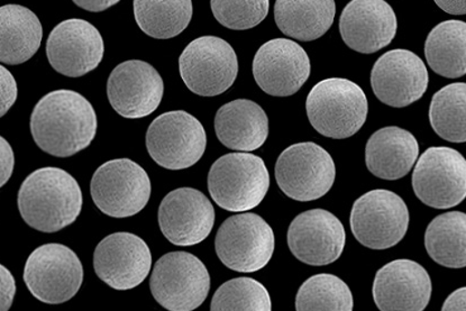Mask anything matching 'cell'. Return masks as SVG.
<instances>
[{"label": "cell", "mask_w": 466, "mask_h": 311, "mask_svg": "<svg viewBox=\"0 0 466 311\" xmlns=\"http://www.w3.org/2000/svg\"><path fill=\"white\" fill-rule=\"evenodd\" d=\"M97 125L93 105L74 90L46 95L31 116L33 140L43 152L56 157L84 151L93 143Z\"/></svg>", "instance_id": "6da1fadb"}, {"label": "cell", "mask_w": 466, "mask_h": 311, "mask_svg": "<svg viewBox=\"0 0 466 311\" xmlns=\"http://www.w3.org/2000/svg\"><path fill=\"white\" fill-rule=\"evenodd\" d=\"M17 202L19 214L28 226L42 233H56L78 218L83 193L68 172L42 167L24 180Z\"/></svg>", "instance_id": "7a4b0ae2"}, {"label": "cell", "mask_w": 466, "mask_h": 311, "mask_svg": "<svg viewBox=\"0 0 466 311\" xmlns=\"http://www.w3.org/2000/svg\"><path fill=\"white\" fill-rule=\"evenodd\" d=\"M311 126L325 137L344 140L355 135L367 122L369 103L353 81L330 78L320 81L306 100Z\"/></svg>", "instance_id": "3957f363"}, {"label": "cell", "mask_w": 466, "mask_h": 311, "mask_svg": "<svg viewBox=\"0 0 466 311\" xmlns=\"http://www.w3.org/2000/svg\"><path fill=\"white\" fill-rule=\"evenodd\" d=\"M266 164L252 153H229L211 166L208 190L220 208L244 213L257 208L270 188Z\"/></svg>", "instance_id": "277c9868"}, {"label": "cell", "mask_w": 466, "mask_h": 311, "mask_svg": "<svg viewBox=\"0 0 466 311\" xmlns=\"http://www.w3.org/2000/svg\"><path fill=\"white\" fill-rule=\"evenodd\" d=\"M150 288L158 304L170 311H191L204 304L210 290L208 267L188 252H171L153 267Z\"/></svg>", "instance_id": "5b68a950"}, {"label": "cell", "mask_w": 466, "mask_h": 311, "mask_svg": "<svg viewBox=\"0 0 466 311\" xmlns=\"http://www.w3.org/2000/svg\"><path fill=\"white\" fill-rule=\"evenodd\" d=\"M276 239L270 225L257 214L234 215L220 225L215 250L229 270L252 274L263 269L275 252Z\"/></svg>", "instance_id": "8992f818"}, {"label": "cell", "mask_w": 466, "mask_h": 311, "mask_svg": "<svg viewBox=\"0 0 466 311\" xmlns=\"http://www.w3.org/2000/svg\"><path fill=\"white\" fill-rule=\"evenodd\" d=\"M350 224L354 237L363 246L387 250L406 236L410 210L400 196L392 191L372 190L355 200Z\"/></svg>", "instance_id": "52a82bcc"}, {"label": "cell", "mask_w": 466, "mask_h": 311, "mask_svg": "<svg viewBox=\"0 0 466 311\" xmlns=\"http://www.w3.org/2000/svg\"><path fill=\"white\" fill-rule=\"evenodd\" d=\"M96 207L114 218L136 216L151 197V181L137 162L117 159L96 170L90 184Z\"/></svg>", "instance_id": "ba28073f"}, {"label": "cell", "mask_w": 466, "mask_h": 311, "mask_svg": "<svg viewBox=\"0 0 466 311\" xmlns=\"http://www.w3.org/2000/svg\"><path fill=\"white\" fill-rule=\"evenodd\" d=\"M148 155L167 170H185L203 157L208 135L198 119L184 110L160 115L146 137Z\"/></svg>", "instance_id": "9c48e42d"}, {"label": "cell", "mask_w": 466, "mask_h": 311, "mask_svg": "<svg viewBox=\"0 0 466 311\" xmlns=\"http://www.w3.org/2000/svg\"><path fill=\"white\" fill-rule=\"evenodd\" d=\"M24 281L37 300L60 305L78 294L84 281V267L68 246L46 244L28 256Z\"/></svg>", "instance_id": "30bf717a"}, {"label": "cell", "mask_w": 466, "mask_h": 311, "mask_svg": "<svg viewBox=\"0 0 466 311\" xmlns=\"http://www.w3.org/2000/svg\"><path fill=\"white\" fill-rule=\"evenodd\" d=\"M187 88L201 97H215L232 87L238 74V55L218 36H201L189 43L179 59Z\"/></svg>", "instance_id": "8fae6325"}, {"label": "cell", "mask_w": 466, "mask_h": 311, "mask_svg": "<svg viewBox=\"0 0 466 311\" xmlns=\"http://www.w3.org/2000/svg\"><path fill=\"white\" fill-rule=\"evenodd\" d=\"M333 157L316 143H297L278 157L276 180L282 193L297 202L324 197L335 183Z\"/></svg>", "instance_id": "7c38bea8"}, {"label": "cell", "mask_w": 466, "mask_h": 311, "mask_svg": "<svg viewBox=\"0 0 466 311\" xmlns=\"http://www.w3.org/2000/svg\"><path fill=\"white\" fill-rule=\"evenodd\" d=\"M412 189L422 204L449 209L466 196V161L454 148L430 147L422 153L412 174Z\"/></svg>", "instance_id": "4fadbf2b"}, {"label": "cell", "mask_w": 466, "mask_h": 311, "mask_svg": "<svg viewBox=\"0 0 466 311\" xmlns=\"http://www.w3.org/2000/svg\"><path fill=\"white\" fill-rule=\"evenodd\" d=\"M105 45L93 24L80 18L66 19L53 28L46 41V56L53 69L79 78L102 64Z\"/></svg>", "instance_id": "5bb4252c"}, {"label": "cell", "mask_w": 466, "mask_h": 311, "mask_svg": "<svg viewBox=\"0 0 466 311\" xmlns=\"http://www.w3.org/2000/svg\"><path fill=\"white\" fill-rule=\"evenodd\" d=\"M253 75L264 93L273 97H289L299 92L309 78V56L295 41L275 38L258 50Z\"/></svg>", "instance_id": "9a60e30c"}, {"label": "cell", "mask_w": 466, "mask_h": 311, "mask_svg": "<svg viewBox=\"0 0 466 311\" xmlns=\"http://www.w3.org/2000/svg\"><path fill=\"white\" fill-rule=\"evenodd\" d=\"M152 266L147 244L132 233H114L96 247L94 267L99 279L115 290L137 288Z\"/></svg>", "instance_id": "2e32d148"}, {"label": "cell", "mask_w": 466, "mask_h": 311, "mask_svg": "<svg viewBox=\"0 0 466 311\" xmlns=\"http://www.w3.org/2000/svg\"><path fill=\"white\" fill-rule=\"evenodd\" d=\"M430 75L414 52L397 49L379 57L373 65L371 85L381 103L395 108L410 106L425 95Z\"/></svg>", "instance_id": "e0dca14e"}, {"label": "cell", "mask_w": 466, "mask_h": 311, "mask_svg": "<svg viewBox=\"0 0 466 311\" xmlns=\"http://www.w3.org/2000/svg\"><path fill=\"white\" fill-rule=\"evenodd\" d=\"M287 241L298 260L309 266H323L342 256L346 233L340 220L329 210L311 209L292 220Z\"/></svg>", "instance_id": "ac0fdd59"}, {"label": "cell", "mask_w": 466, "mask_h": 311, "mask_svg": "<svg viewBox=\"0 0 466 311\" xmlns=\"http://www.w3.org/2000/svg\"><path fill=\"white\" fill-rule=\"evenodd\" d=\"M165 83L156 68L141 60L125 61L110 74L109 104L124 118H144L162 102Z\"/></svg>", "instance_id": "d6986e66"}, {"label": "cell", "mask_w": 466, "mask_h": 311, "mask_svg": "<svg viewBox=\"0 0 466 311\" xmlns=\"http://www.w3.org/2000/svg\"><path fill=\"white\" fill-rule=\"evenodd\" d=\"M214 224L213 205L201 191L194 188L171 191L158 208L161 232L173 246H197L209 236Z\"/></svg>", "instance_id": "ffe728a7"}, {"label": "cell", "mask_w": 466, "mask_h": 311, "mask_svg": "<svg viewBox=\"0 0 466 311\" xmlns=\"http://www.w3.org/2000/svg\"><path fill=\"white\" fill-rule=\"evenodd\" d=\"M397 16L386 0H350L339 17L346 45L362 55L388 46L397 35Z\"/></svg>", "instance_id": "44dd1931"}, {"label": "cell", "mask_w": 466, "mask_h": 311, "mask_svg": "<svg viewBox=\"0 0 466 311\" xmlns=\"http://www.w3.org/2000/svg\"><path fill=\"white\" fill-rule=\"evenodd\" d=\"M432 291L429 272L417 262L396 260L381 267L373 282V299L382 311H421Z\"/></svg>", "instance_id": "7402d4cb"}, {"label": "cell", "mask_w": 466, "mask_h": 311, "mask_svg": "<svg viewBox=\"0 0 466 311\" xmlns=\"http://www.w3.org/2000/svg\"><path fill=\"white\" fill-rule=\"evenodd\" d=\"M420 156L416 137L406 129H379L365 146V164L377 178L396 181L410 174Z\"/></svg>", "instance_id": "603a6c76"}, {"label": "cell", "mask_w": 466, "mask_h": 311, "mask_svg": "<svg viewBox=\"0 0 466 311\" xmlns=\"http://www.w3.org/2000/svg\"><path fill=\"white\" fill-rule=\"evenodd\" d=\"M216 135L230 150L252 152L266 143L268 119L257 103L237 99L218 109L215 117Z\"/></svg>", "instance_id": "cb8c5ba5"}, {"label": "cell", "mask_w": 466, "mask_h": 311, "mask_svg": "<svg viewBox=\"0 0 466 311\" xmlns=\"http://www.w3.org/2000/svg\"><path fill=\"white\" fill-rule=\"evenodd\" d=\"M43 28L35 13L21 5L0 7V62L25 64L40 49Z\"/></svg>", "instance_id": "d4e9b609"}, {"label": "cell", "mask_w": 466, "mask_h": 311, "mask_svg": "<svg viewBox=\"0 0 466 311\" xmlns=\"http://www.w3.org/2000/svg\"><path fill=\"white\" fill-rule=\"evenodd\" d=\"M335 0H277L275 19L283 35L302 42L324 36L333 25Z\"/></svg>", "instance_id": "484cf974"}, {"label": "cell", "mask_w": 466, "mask_h": 311, "mask_svg": "<svg viewBox=\"0 0 466 311\" xmlns=\"http://www.w3.org/2000/svg\"><path fill=\"white\" fill-rule=\"evenodd\" d=\"M466 24L445 21L432 28L425 43L427 64L445 78L458 79L466 74Z\"/></svg>", "instance_id": "4316f807"}, {"label": "cell", "mask_w": 466, "mask_h": 311, "mask_svg": "<svg viewBox=\"0 0 466 311\" xmlns=\"http://www.w3.org/2000/svg\"><path fill=\"white\" fill-rule=\"evenodd\" d=\"M466 216L462 212H450L432 219L425 234L429 256L440 266L462 269L465 257Z\"/></svg>", "instance_id": "83f0119b"}, {"label": "cell", "mask_w": 466, "mask_h": 311, "mask_svg": "<svg viewBox=\"0 0 466 311\" xmlns=\"http://www.w3.org/2000/svg\"><path fill=\"white\" fill-rule=\"evenodd\" d=\"M134 16L147 35L167 40L188 27L192 0H134Z\"/></svg>", "instance_id": "f1b7e54d"}, {"label": "cell", "mask_w": 466, "mask_h": 311, "mask_svg": "<svg viewBox=\"0 0 466 311\" xmlns=\"http://www.w3.org/2000/svg\"><path fill=\"white\" fill-rule=\"evenodd\" d=\"M466 85H446L434 95L430 107V122L437 135L451 143H465Z\"/></svg>", "instance_id": "f546056e"}, {"label": "cell", "mask_w": 466, "mask_h": 311, "mask_svg": "<svg viewBox=\"0 0 466 311\" xmlns=\"http://www.w3.org/2000/svg\"><path fill=\"white\" fill-rule=\"evenodd\" d=\"M353 306L349 286L339 276L328 274L309 277L296 296L298 311H350Z\"/></svg>", "instance_id": "4dcf8cb0"}, {"label": "cell", "mask_w": 466, "mask_h": 311, "mask_svg": "<svg viewBox=\"0 0 466 311\" xmlns=\"http://www.w3.org/2000/svg\"><path fill=\"white\" fill-rule=\"evenodd\" d=\"M271 296L266 286L252 277L225 282L211 300L213 311H270Z\"/></svg>", "instance_id": "1f68e13d"}, {"label": "cell", "mask_w": 466, "mask_h": 311, "mask_svg": "<svg viewBox=\"0 0 466 311\" xmlns=\"http://www.w3.org/2000/svg\"><path fill=\"white\" fill-rule=\"evenodd\" d=\"M211 12L224 27L251 30L267 18L270 0H210Z\"/></svg>", "instance_id": "d6a6232c"}, {"label": "cell", "mask_w": 466, "mask_h": 311, "mask_svg": "<svg viewBox=\"0 0 466 311\" xmlns=\"http://www.w3.org/2000/svg\"><path fill=\"white\" fill-rule=\"evenodd\" d=\"M17 93L15 78L0 65V118L5 116L16 103Z\"/></svg>", "instance_id": "836d02e7"}, {"label": "cell", "mask_w": 466, "mask_h": 311, "mask_svg": "<svg viewBox=\"0 0 466 311\" xmlns=\"http://www.w3.org/2000/svg\"><path fill=\"white\" fill-rule=\"evenodd\" d=\"M15 294V279L7 267L0 265V311L11 309Z\"/></svg>", "instance_id": "e575fe53"}, {"label": "cell", "mask_w": 466, "mask_h": 311, "mask_svg": "<svg viewBox=\"0 0 466 311\" xmlns=\"http://www.w3.org/2000/svg\"><path fill=\"white\" fill-rule=\"evenodd\" d=\"M15 166V156L9 143L0 136V188L11 179Z\"/></svg>", "instance_id": "d590c367"}, {"label": "cell", "mask_w": 466, "mask_h": 311, "mask_svg": "<svg viewBox=\"0 0 466 311\" xmlns=\"http://www.w3.org/2000/svg\"><path fill=\"white\" fill-rule=\"evenodd\" d=\"M76 6L85 11L99 13L107 11L110 7L119 3V0H72Z\"/></svg>", "instance_id": "8d00e7d4"}, {"label": "cell", "mask_w": 466, "mask_h": 311, "mask_svg": "<svg viewBox=\"0 0 466 311\" xmlns=\"http://www.w3.org/2000/svg\"><path fill=\"white\" fill-rule=\"evenodd\" d=\"M465 296H466V289L465 286L455 290L453 294H451L448 296V299L445 300L443 305V308L441 310L444 311H465Z\"/></svg>", "instance_id": "74e56055"}, {"label": "cell", "mask_w": 466, "mask_h": 311, "mask_svg": "<svg viewBox=\"0 0 466 311\" xmlns=\"http://www.w3.org/2000/svg\"><path fill=\"white\" fill-rule=\"evenodd\" d=\"M437 6L451 15H465L466 0H434Z\"/></svg>", "instance_id": "f35d334b"}]
</instances>
